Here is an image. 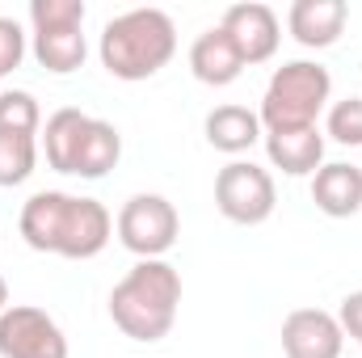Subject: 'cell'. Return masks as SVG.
Wrapping results in <instances>:
<instances>
[{"mask_svg":"<svg viewBox=\"0 0 362 358\" xmlns=\"http://www.w3.org/2000/svg\"><path fill=\"white\" fill-rule=\"evenodd\" d=\"M333 97V76L325 64L316 59H291L282 68H274L266 97H262V131H303L316 127L320 110Z\"/></svg>","mask_w":362,"mask_h":358,"instance_id":"3","label":"cell"},{"mask_svg":"<svg viewBox=\"0 0 362 358\" xmlns=\"http://www.w3.org/2000/svg\"><path fill=\"white\" fill-rule=\"evenodd\" d=\"M333 316H337V325H341V333H346V337L362 342V291H350Z\"/></svg>","mask_w":362,"mask_h":358,"instance_id":"23","label":"cell"},{"mask_svg":"<svg viewBox=\"0 0 362 358\" xmlns=\"http://www.w3.org/2000/svg\"><path fill=\"white\" fill-rule=\"evenodd\" d=\"M325 135L341 148H362V97H341L329 105Z\"/></svg>","mask_w":362,"mask_h":358,"instance_id":"21","label":"cell"},{"mask_svg":"<svg viewBox=\"0 0 362 358\" xmlns=\"http://www.w3.org/2000/svg\"><path fill=\"white\" fill-rule=\"evenodd\" d=\"M114 232H118L122 249H131L139 262L165 258L181 236L177 207L165 194H131L114 219Z\"/></svg>","mask_w":362,"mask_h":358,"instance_id":"5","label":"cell"},{"mask_svg":"<svg viewBox=\"0 0 362 358\" xmlns=\"http://www.w3.org/2000/svg\"><path fill=\"white\" fill-rule=\"evenodd\" d=\"M97 55L114 81H148L177 55V25L165 8H127L105 21Z\"/></svg>","mask_w":362,"mask_h":358,"instance_id":"2","label":"cell"},{"mask_svg":"<svg viewBox=\"0 0 362 358\" xmlns=\"http://www.w3.org/2000/svg\"><path fill=\"white\" fill-rule=\"evenodd\" d=\"M181 308V274L165 258L135 262L110 291V321L122 337L152 346L173 333Z\"/></svg>","mask_w":362,"mask_h":358,"instance_id":"1","label":"cell"},{"mask_svg":"<svg viewBox=\"0 0 362 358\" xmlns=\"http://www.w3.org/2000/svg\"><path fill=\"white\" fill-rule=\"evenodd\" d=\"M215 207L228 224H240V228L266 224L278 207L270 169H262L253 161H228L215 178Z\"/></svg>","mask_w":362,"mask_h":358,"instance_id":"6","label":"cell"},{"mask_svg":"<svg viewBox=\"0 0 362 358\" xmlns=\"http://www.w3.org/2000/svg\"><path fill=\"white\" fill-rule=\"evenodd\" d=\"M110 236H114V215L105 211V202L72 194V198H68V211H64V224H59L55 258L89 262V258H97V253L110 245Z\"/></svg>","mask_w":362,"mask_h":358,"instance_id":"8","label":"cell"},{"mask_svg":"<svg viewBox=\"0 0 362 358\" xmlns=\"http://www.w3.org/2000/svg\"><path fill=\"white\" fill-rule=\"evenodd\" d=\"M312 202L329 219H350L362 211V169L350 161H329L312 173Z\"/></svg>","mask_w":362,"mask_h":358,"instance_id":"12","label":"cell"},{"mask_svg":"<svg viewBox=\"0 0 362 358\" xmlns=\"http://www.w3.org/2000/svg\"><path fill=\"white\" fill-rule=\"evenodd\" d=\"M30 25H34V59L68 76L85 64V0H30Z\"/></svg>","mask_w":362,"mask_h":358,"instance_id":"4","label":"cell"},{"mask_svg":"<svg viewBox=\"0 0 362 358\" xmlns=\"http://www.w3.org/2000/svg\"><path fill=\"white\" fill-rule=\"evenodd\" d=\"M21 59H25V34L13 17H0V76L21 68Z\"/></svg>","mask_w":362,"mask_h":358,"instance_id":"22","label":"cell"},{"mask_svg":"<svg viewBox=\"0 0 362 358\" xmlns=\"http://www.w3.org/2000/svg\"><path fill=\"white\" fill-rule=\"evenodd\" d=\"M42 110L30 89H0V131L8 135H38Z\"/></svg>","mask_w":362,"mask_h":358,"instance_id":"20","label":"cell"},{"mask_svg":"<svg viewBox=\"0 0 362 358\" xmlns=\"http://www.w3.org/2000/svg\"><path fill=\"white\" fill-rule=\"evenodd\" d=\"M85 122H89V114H85V110H72V105H64V110H55V114L47 118L42 156H47V165H51L55 173H72L76 148H81V135H85Z\"/></svg>","mask_w":362,"mask_h":358,"instance_id":"18","label":"cell"},{"mask_svg":"<svg viewBox=\"0 0 362 358\" xmlns=\"http://www.w3.org/2000/svg\"><path fill=\"white\" fill-rule=\"evenodd\" d=\"M202 135H206V144L215 148V152H223V156H240V152H249L266 131H262V118H257V110H249V105H215L211 114H206V122H202Z\"/></svg>","mask_w":362,"mask_h":358,"instance_id":"15","label":"cell"},{"mask_svg":"<svg viewBox=\"0 0 362 358\" xmlns=\"http://www.w3.org/2000/svg\"><path fill=\"white\" fill-rule=\"evenodd\" d=\"M68 198L64 190H38L25 198L21 207V241L34 249V253H55V241H59V224H64V211H68Z\"/></svg>","mask_w":362,"mask_h":358,"instance_id":"16","label":"cell"},{"mask_svg":"<svg viewBox=\"0 0 362 358\" xmlns=\"http://www.w3.org/2000/svg\"><path fill=\"white\" fill-rule=\"evenodd\" d=\"M219 25H223V34L236 42V51H240L245 68L274 59V51H278V42H282L278 13H274L270 4H262V0L232 4V8L223 13V21H219Z\"/></svg>","mask_w":362,"mask_h":358,"instance_id":"9","label":"cell"},{"mask_svg":"<svg viewBox=\"0 0 362 358\" xmlns=\"http://www.w3.org/2000/svg\"><path fill=\"white\" fill-rule=\"evenodd\" d=\"M346 21H350L346 0H295V4L286 8V30H291L295 42L308 47V51L333 47V42L346 34Z\"/></svg>","mask_w":362,"mask_h":358,"instance_id":"11","label":"cell"},{"mask_svg":"<svg viewBox=\"0 0 362 358\" xmlns=\"http://www.w3.org/2000/svg\"><path fill=\"white\" fill-rule=\"evenodd\" d=\"M122 156V135L114 122L105 118H89L85 122V135H81V148H76V165H72V178H105Z\"/></svg>","mask_w":362,"mask_h":358,"instance_id":"17","label":"cell"},{"mask_svg":"<svg viewBox=\"0 0 362 358\" xmlns=\"http://www.w3.org/2000/svg\"><path fill=\"white\" fill-rule=\"evenodd\" d=\"M0 312H8V282H4V274H0Z\"/></svg>","mask_w":362,"mask_h":358,"instance_id":"24","label":"cell"},{"mask_svg":"<svg viewBox=\"0 0 362 358\" xmlns=\"http://www.w3.org/2000/svg\"><path fill=\"white\" fill-rule=\"evenodd\" d=\"M346 333L325 308H295L282 321V354L286 358H341Z\"/></svg>","mask_w":362,"mask_h":358,"instance_id":"10","label":"cell"},{"mask_svg":"<svg viewBox=\"0 0 362 358\" xmlns=\"http://www.w3.org/2000/svg\"><path fill=\"white\" fill-rule=\"evenodd\" d=\"M266 156L274 169H282L286 178H312L325 165V135L320 127H303V131H266Z\"/></svg>","mask_w":362,"mask_h":358,"instance_id":"14","label":"cell"},{"mask_svg":"<svg viewBox=\"0 0 362 358\" xmlns=\"http://www.w3.org/2000/svg\"><path fill=\"white\" fill-rule=\"evenodd\" d=\"M0 358H68V337L34 304H8L0 312Z\"/></svg>","mask_w":362,"mask_h":358,"instance_id":"7","label":"cell"},{"mask_svg":"<svg viewBox=\"0 0 362 358\" xmlns=\"http://www.w3.org/2000/svg\"><path fill=\"white\" fill-rule=\"evenodd\" d=\"M189 72H194V81H202L211 89H223L245 72V59H240L236 42L223 34V25H211L189 42Z\"/></svg>","mask_w":362,"mask_h":358,"instance_id":"13","label":"cell"},{"mask_svg":"<svg viewBox=\"0 0 362 358\" xmlns=\"http://www.w3.org/2000/svg\"><path fill=\"white\" fill-rule=\"evenodd\" d=\"M34 165H38V139L0 131V185H21L34 173Z\"/></svg>","mask_w":362,"mask_h":358,"instance_id":"19","label":"cell"}]
</instances>
